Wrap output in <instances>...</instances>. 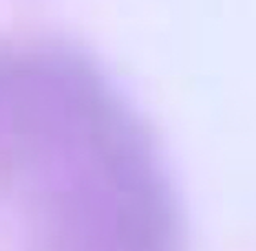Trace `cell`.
Masks as SVG:
<instances>
[{
	"label": "cell",
	"mask_w": 256,
	"mask_h": 251,
	"mask_svg": "<svg viewBox=\"0 0 256 251\" xmlns=\"http://www.w3.org/2000/svg\"><path fill=\"white\" fill-rule=\"evenodd\" d=\"M0 251H190L157 130L58 33H0Z\"/></svg>",
	"instance_id": "obj_1"
}]
</instances>
